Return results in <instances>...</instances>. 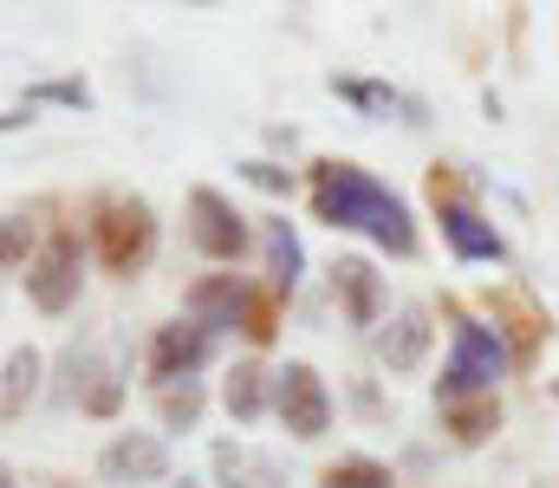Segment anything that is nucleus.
Listing matches in <instances>:
<instances>
[{
  "mask_svg": "<svg viewBox=\"0 0 559 488\" xmlns=\"http://www.w3.org/2000/svg\"><path fill=\"white\" fill-rule=\"evenodd\" d=\"M312 215L332 222V228H365L384 254H417L411 209L378 176H365L358 163H338V157L312 163Z\"/></svg>",
  "mask_w": 559,
  "mask_h": 488,
  "instance_id": "f257e3e1",
  "label": "nucleus"
},
{
  "mask_svg": "<svg viewBox=\"0 0 559 488\" xmlns=\"http://www.w3.org/2000/svg\"><path fill=\"white\" fill-rule=\"evenodd\" d=\"M449 313H455V307H449ZM508 365H514V352H508V338H501L495 325L455 313V352H449V365H442V378H436V404L495 391V378H508Z\"/></svg>",
  "mask_w": 559,
  "mask_h": 488,
  "instance_id": "f03ea898",
  "label": "nucleus"
},
{
  "mask_svg": "<svg viewBox=\"0 0 559 488\" xmlns=\"http://www.w3.org/2000/svg\"><path fill=\"white\" fill-rule=\"evenodd\" d=\"M429 202H436L442 241H449L462 261H501V254H508V248H501V235H495V222H481L475 195L462 189V176H455L449 163H436V169H429Z\"/></svg>",
  "mask_w": 559,
  "mask_h": 488,
  "instance_id": "7ed1b4c3",
  "label": "nucleus"
},
{
  "mask_svg": "<svg viewBox=\"0 0 559 488\" xmlns=\"http://www.w3.org/2000/svg\"><path fill=\"white\" fill-rule=\"evenodd\" d=\"M98 261L111 267V274H138L143 261L156 254V215H150V202L138 195H118V202H98Z\"/></svg>",
  "mask_w": 559,
  "mask_h": 488,
  "instance_id": "20e7f679",
  "label": "nucleus"
},
{
  "mask_svg": "<svg viewBox=\"0 0 559 488\" xmlns=\"http://www.w3.org/2000/svg\"><path fill=\"white\" fill-rule=\"evenodd\" d=\"M274 410L299 443H312V437L332 430V391H325V378H319L306 358H293V365L274 378Z\"/></svg>",
  "mask_w": 559,
  "mask_h": 488,
  "instance_id": "39448f33",
  "label": "nucleus"
},
{
  "mask_svg": "<svg viewBox=\"0 0 559 488\" xmlns=\"http://www.w3.org/2000/svg\"><path fill=\"white\" fill-rule=\"evenodd\" d=\"M79 235L72 228H59L33 261H26V300L39 307V313H66L72 300H79Z\"/></svg>",
  "mask_w": 559,
  "mask_h": 488,
  "instance_id": "423d86ee",
  "label": "nucleus"
},
{
  "mask_svg": "<svg viewBox=\"0 0 559 488\" xmlns=\"http://www.w3.org/2000/svg\"><path fill=\"white\" fill-rule=\"evenodd\" d=\"M189 241L209 254V261H241L248 248V215L222 195V189H189Z\"/></svg>",
  "mask_w": 559,
  "mask_h": 488,
  "instance_id": "0eeeda50",
  "label": "nucleus"
},
{
  "mask_svg": "<svg viewBox=\"0 0 559 488\" xmlns=\"http://www.w3.org/2000/svg\"><path fill=\"white\" fill-rule=\"evenodd\" d=\"M169 476V443L150 437V430H124L98 450V483L111 488H150Z\"/></svg>",
  "mask_w": 559,
  "mask_h": 488,
  "instance_id": "6e6552de",
  "label": "nucleus"
},
{
  "mask_svg": "<svg viewBox=\"0 0 559 488\" xmlns=\"http://www.w3.org/2000/svg\"><path fill=\"white\" fill-rule=\"evenodd\" d=\"M209 352H215V332H209L202 320L156 325V338H150V378H156V391H163V384L195 378V371L209 365Z\"/></svg>",
  "mask_w": 559,
  "mask_h": 488,
  "instance_id": "1a4fd4ad",
  "label": "nucleus"
},
{
  "mask_svg": "<svg viewBox=\"0 0 559 488\" xmlns=\"http://www.w3.org/2000/svg\"><path fill=\"white\" fill-rule=\"evenodd\" d=\"M488 313H495V332L508 338V352H514V365H534V352H540V332H547V313L527 300V294H514V287H488Z\"/></svg>",
  "mask_w": 559,
  "mask_h": 488,
  "instance_id": "9d476101",
  "label": "nucleus"
},
{
  "mask_svg": "<svg viewBox=\"0 0 559 488\" xmlns=\"http://www.w3.org/2000/svg\"><path fill=\"white\" fill-rule=\"evenodd\" d=\"M332 294H338V307H345L352 325H378V313H384V281L371 274L365 254H338L332 261Z\"/></svg>",
  "mask_w": 559,
  "mask_h": 488,
  "instance_id": "9b49d317",
  "label": "nucleus"
},
{
  "mask_svg": "<svg viewBox=\"0 0 559 488\" xmlns=\"http://www.w3.org/2000/svg\"><path fill=\"white\" fill-rule=\"evenodd\" d=\"M429 338H436L429 307H397L391 325L378 332V358H384V371H417L423 358H429Z\"/></svg>",
  "mask_w": 559,
  "mask_h": 488,
  "instance_id": "f8f14e48",
  "label": "nucleus"
},
{
  "mask_svg": "<svg viewBox=\"0 0 559 488\" xmlns=\"http://www.w3.org/2000/svg\"><path fill=\"white\" fill-rule=\"evenodd\" d=\"M241 313H248V287L235 274H202L189 287V320H202L209 332L215 325H241Z\"/></svg>",
  "mask_w": 559,
  "mask_h": 488,
  "instance_id": "ddd939ff",
  "label": "nucleus"
},
{
  "mask_svg": "<svg viewBox=\"0 0 559 488\" xmlns=\"http://www.w3.org/2000/svg\"><path fill=\"white\" fill-rule=\"evenodd\" d=\"M215 483L222 488H280V463L254 443H215Z\"/></svg>",
  "mask_w": 559,
  "mask_h": 488,
  "instance_id": "4468645a",
  "label": "nucleus"
},
{
  "mask_svg": "<svg viewBox=\"0 0 559 488\" xmlns=\"http://www.w3.org/2000/svg\"><path fill=\"white\" fill-rule=\"evenodd\" d=\"M72 371H79V384H72L79 410H85V417H118V404H124V378H118L105 358H79V352H72Z\"/></svg>",
  "mask_w": 559,
  "mask_h": 488,
  "instance_id": "2eb2a0df",
  "label": "nucleus"
},
{
  "mask_svg": "<svg viewBox=\"0 0 559 488\" xmlns=\"http://www.w3.org/2000/svg\"><path fill=\"white\" fill-rule=\"evenodd\" d=\"M442 430H449L462 450L488 443V437L501 430V397H495V391H481V397H455V404H442Z\"/></svg>",
  "mask_w": 559,
  "mask_h": 488,
  "instance_id": "dca6fc26",
  "label": "nucleus"
},
{
  "mask_svg": "<svg viewBox=\"0 0 559 488\" xmlns=\"http://www.w3.org/2000/svg\"><path fill=\"white\" fill-rule=\"evenodd\" d=\"M33 391H39V352L33 345H13L7 352V384H0V417L20 424L26 404H33Z\"/></svg>",
  "mask_w": 559,
  "mask_h": 488,
  "instance_id": "f3484780",
  "label": "nucleus"
},
{
  "mask_svg": "<svg viewBox=\"0 0 559 488\" xmlns=\"http://www.w3.org/2000/svg\"><path fill=\"white\" fill-rule=\"evenodd\" d=\"M267 378H274V371H267L261 358H241V365L228 371V391H222V397H228V417H235V424H254V417L267 410Z\"/></svg>",
  "mask_w": 559,
  "mask_h": 488,
  "instance_id": "a211bd4d",
  "label": "nucleus"
},
{
  "mask_svg": "<svg viewBox=\"0 0 559 488\" xmlns=\"http://www.w3.org/2000/svg\"><path fill=\"white\" fill-rule=\"evenodd\" d=\"M261 235H267V274H274V294H293V287H299V261H306L293 222H286V215H267Z\"/></svg>",
  "mask_w": 559,
  "mask_h": 488,
  "instance_id": "6ab92c4d",
  "label": "nucleus"
},
{
  "mask_svg": "<svg viewBox=\"0 0 559 488\" xmlns=\"http://www.w3.org/2000/svg\"><path fill=\"white\" fill-rule=\"evenodd\" d=\"M319 488H397V483H391V469L371 463V456H338V463L319 469Z\"/></svg>",
  "mask_w": 559,
  "mask_h": 488,
  "instance_id": "aec40b11",
  "label": "nucleus"
},
{
  "mask_svg": "<svg viewBox=\"0 0 559 488\" xmlns=\"http://www.w3.org/2000/svg\"><path fill=\"white\" fill-rule=\"evenodd\" d=\"M156 410H163V424H169V430H189V424L202 417V384H195V378L163 384V391H156Z\"/></svg>",
  "mask_w": 559,
  "mask_h": 488,
  "instance_id": "412c9836",
  "label": "nucleus"
},
{
  "mask_svg": "<svg viewBox=\"0 0 559 488\" xmlns=\"http://www.w3.org/2000/svg\"><path fill=\"white\" fill-rule=\"evenodd\" d=\"M332 92L352 98V105H365V111H391L397 105V92L391 85H371V79H332Z\"/></svg>",
  "mask_w": 559,
  "mask_h": 488,
  "instance_id": "4be33fe9",
  "label": "nucleus"
},
{
  "mask_svg": "<svg viewBox=\"0 0 559 488\" xmlns=\"http://www.w3.org/2000/svg\"><path fill=\"white\" fill-rule=\"evenodd\" d=\"M241 332L254 338V345H267L280 332V313H274V294H248V313H241Z\"/></svg>",
  "mask_w": 559,
  "mask_h": 488,
  "instance_id": "5701e85b",
  "label": "nucleus"
},
{
  "mask_svg": "<svg viewBox=\"0 0 559 488\" xmlns=\"http://www.w3.org/2000/svg\"><path fill=\"white\" fill-rule=\"evenodd\" d=\"M241 176H248L254 189H267V195H286V189H293V169H280V163H241Z\"/></svg>",
  "mask_w": 559,
  "mask_h": 488,
  "instance_id": "b1692460",
  "label": "nucleus"
},
{
  "mask_svg": "<svg viewBox=\"0 0 559 488\" xmlns=\"http://www.w3.org/2000/svg\"><path fill=\"white\" fill-rule=\"evenodd\" d=\"M33 98H59V105H92V92H85V79H52V85H39Z\"/></svg>",
  "mask_w": 559,
  "mask_h": 488,
  "instance_id": "393cba45",
  "label": "nucleus"
},
{
  "mask_svg": "<svg viewBox=\"0 0 559 488\" xmlns=\"http://www.w3.org/2000/svg\"><path fill=\"white\" fill-rule=\"evenodd\" d=\"M20 241H26V215H7V267L20 274Z\"/></svg>",
  "mask_w": 559,
  "mask_h": 488,
  "instance_id": "a878e982",
  "label": "nucleus"
},
{
  "mask_svg": "<svg viewBox=\"0 0 559 488\" xmlns=\"http://www.w3.org/2000/svg\"><path fill=\"white\" fill-rule=\"evenodd\" d=\"M176 488H202V483H176Z\"/></svg>",
  "mask_w": 559,
  "mask_h": 488,
  "instance_id": "bb28decb",
  "label": "nucleus"
}]
</instances>
